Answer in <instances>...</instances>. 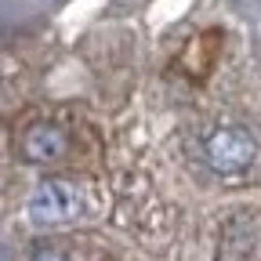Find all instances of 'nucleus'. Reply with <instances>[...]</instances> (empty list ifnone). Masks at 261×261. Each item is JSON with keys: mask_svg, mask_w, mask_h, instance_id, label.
I'll return each instance as SVG.
<instances>
[{"mask_svg": "<svg viewBox=\"0 0 261 261\" xmlns=\"http://www.w3.org/2000/svg\"><path fill=\"white\" fill-rule=\"evenodd\" d=\"M29 261H65V254L58 247H37V250L29 254Z\"/></svg>", "mask_w": 261, "mask_h": 261, "instance_id": "obj_4", "label": "nucleus"}, {"mask_svg": "<svg viewBox=\"0 0 261 261\" xmlns=\"http://www.w3.org/2000/svg\"><path fill=\"white\" fill-rule=\"evenodd\" d=\"M25 214L33 225H62L80 214V196L69 181H40L33 189Z\"/></svg>", "mask_w": 261, "mask_h": 261, "instance_id": "obj_1", "label": "nucleus"}, {"mask_svg": "<svg viewBox=\"0 0 261 261\" xmlns=\"http://www.w3.org/2000/svg\"><path fill=\"white\" fill-rule=\"evenodd\" d=\"M18 149L29 163H55L69 149V135H65L58 123H33L18 138Z\"/></svg>", "mask_w": 261, "mask_h": 261, "instance_id": "obj_3", "label": "nucleus"}, {"mask_svg": "<svg viewBox=\"0 0 261 261\" xmlns=\"http://www.w3.org/2000/svg\"><path fill=\"white\" fill-rule=\"evenodd\" d=\"M203 156L218 174H240L254 160V142L240 127H218L203 145Z\"/></svg>", "mask_w": 261, "mask_h": 261, "instance_id": "obj_2", "label": "nucleus"}]
</instances>
